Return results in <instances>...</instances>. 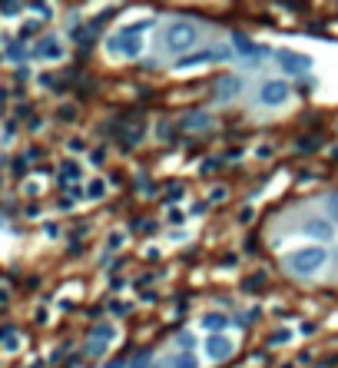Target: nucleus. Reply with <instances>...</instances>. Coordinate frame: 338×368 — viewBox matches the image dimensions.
Wrapping results in <instances>:
<instances>
[{
	"instance_id": "f257e3e1",
	"label": "nucleus",
	"mask_w": 338,
	"mask_h": 368,
	"mask_svg": "<svg viewBox=\"0 0 338 368\" xmlns=\"http://www.w3.org/2000/svg\"><path fill=\"white\" fill-rule=\"evenodd\" d=\"M199 37V30L193 23H173V27L166 30V47L169 50H189Z\"/></svg>"
},
{
	"instance_id": "f03ea898",
	"label": "nucleus",
	"mask_w": 338,
	"mask_h": 368,
	"mask_svg": "<svg viewBox=\"0 0 338 368\" xmlns=\"http://www.w3.org/2000/svg\"><path fill=\"white\" fill-rule=\"evenodd\" d=\"M322 262H325V252L322 249H302L289 259V269L299 272V275H309V272L322 269Z\"/></svg>"
},
{
	"instance_id": "7ed1b4c3",
	"label": "nucleus",
	"mask_w": 338,
	"mask_h": 368,
	"mask_svg": "<svg viewBox=\"0 0 338 368\" xmlns=\"http://www.w3.org/2000/svg\"><path fill=\"white\" fill-rule=\"evenodd\" d=\"M279 63L289 70V73H302V70L312 67L309 57H299V53H289V50H282V53H279Z\"/></svg>"
},
{
	"instance_id": "20e7f679",
	"label": "nucleus",
	"mask_w": 338,
	"mask_h": 368,
	"mask_svg": "<svg viewBox=\"0 0 338 368\" xmlns=\"http://www.w3.org/2000/svg\"><path fill=\"white\" fill-rule=\"evenodd\" d=\"M285 97H289V90H285V83H265V87H262V103H269V107L282 103Z\"/></svg>"
},
{
	"instance_id": "39448f33",
	"label": "nucleus",
	"mask_w": 338,
	"mask_h": 368,
	"mask_svg": "<svg viewBox=\"0 0 338 368\" xmlns=\"http://www.w3.org/2000/svg\"><path fill=\"white\" fill-rule=\"evenodd\" d=\"M226 50H203V53H193V57L179 60V70L183 67H193V63H209V60H223Z\"/></svg>"
},
{
	"instance_id": "423d86ee",
	"label": "nucleus",
	"mask_w": 338,
	"mask_h": 368,
	"mask_svg": "<svg viewBox=\"0 0 338 368\" xmlns=\"http://www.w3.org/2000/svg\"><path fill=\"white\" fill-rule=\"evenodd\" d=\"M229 339H223V335H209V342H206V352L213 355V359H223V355H229Z\"/></svg>"
},
{
	"instance_id": "0eeeda50",
	"label": "nucleus",
	"mask_w": 338,
	"mask_h": 368,
	"mask_svg": "<svg viewBox=\"0 0 338 368\" xmlns=\"http://www.w3.org/2000/svg\"><path fill=\"white\" fill-rule=\"evenodd\" d=\"M305 233H312V236H322V239H329V236H332V229H329V226H325V223H309V226H305Z\"/></svg>"
},
{
	"instance_id": "6e6552de",
	"label": "nucleus",
	"mask_w": 338,
	"mask_h": 368,
	"mask_svg": "<svg viewBox=\"0 0 338 368\" xmlns=\"http://www.w3.org/2000/svg\"><path fill=\"white\" fill-rule=\"evenodd\" d=\"M332 209H335V216H338V196H335V199H332Z\"/></svg>"
}]
</instances>
